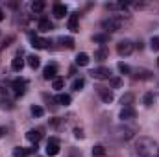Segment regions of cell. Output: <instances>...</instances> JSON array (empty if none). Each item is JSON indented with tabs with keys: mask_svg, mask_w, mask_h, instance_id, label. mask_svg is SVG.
Here are the masks:
<instances>
[{
	"mask_svg": "<svg viewBox=\"0 0 159 157\" xmlns=\"http://www.w3.org/2000/svg\"><path fill=\"white\" fill-rule=\"evenodd\" d=\"M135 152L141 157H157L159 146L157 142L150 137H139L135 142Z\"/></svg>",
	"mask_w": 159,
	"mask_h": 157,
	"instance_id": "1",
	"label": "cell"
},
{
	"mask_svg": "<svg viewBox=\"0 0 159 157\" xmlns=\"http://www.w3.org/2000/svg\"><path fill=\"white\" fill-rule=\"evenodd\" d=\"M122 26H124V19L120 15H111V17L102 20V28L106 30V34L119 32V30H122Z\"/></svg>",
	"mask_w": 159,
	"mask_h": 157,
	"instance_id": "2",
	"label": "cell"
},
{
	"mask_svg": "<svg viewBox=\"0 0 159 157\" xmlns=\"http://www.w3.org/2000/svg\"><path fill=\"white\" fill-rule=\"evenodd\" d=\"M113 133H115V137H117L119 141H129V139H133V135H135V128L119 126V128L113 129Z\"/></svg>",
	"mask_w": 159,
	"mask_h": 157,
	"instance_id": "3",
	"label": "cell"
},
{
	"mask_svg": "<svg viewBox=\"0 0 159 157\" xmlns=\"http://www.w3.org/2000/svg\"><path fill=\"white\" fill-rule=\"evenodd\" d=\"M96 92H98V96L102 98V102L104 104H111L113 100H115V94H113V91L109 89V87H96Z\"/></svg>",
	"mask_w": 159,
	"mask_h": 157,
	"instance_id": "4",
	"label": "cell"
},
{
	"mask_svg": "<svg viewBox=\"0 0 159 157\" xmlns=\"http://www.w3.org/2000/svg\"><path fill=\"white\" fill-rule=\"evenodd\" d=\"M133 48H135V44H133L131 41H128V39L120 41L119 44H117V52H119V56H129V54L133 52Z\"/></svg>",
	"mask_w": 159,
	"mask_h": 157,
	"instance_id": "5",
	"label": "cell"
},
{
	"mask_svg": "<svg viewBox=\"0 0 159 157\" xmlns=\"http://www.w3.org/2000/svg\"><path fill=\"white\" fill-rule=\"evenodd\" d=\"M91 76L94 79H111V70L107 67H96L91 70Z\"/></svg>",
	"mask_w": 159,
	"mask_h": 157,
	"instance_id": "6",
	"label": "cell"
},
{
	"mask_svg": "<svg viewBox=\"0 0 159 157\" xmlns=\"http://www.w3.org/2000/svg\"><path fill=\"white\" fill-rule=\"evenodd\" d=\"M59 154V141L56 137H50L48 144H46V155L48 157H54Z\"/></svg>",
	"mask_w": 159,
	"mask_h": 157,
	"instance_id": "7",
	"label": "cell"
},
{
	"mask_svg": "<svg viewBox=\"0 0 159 157\" xmlns=\"http://www.w3.org/2000/svg\"><path fill=\"white\" fill-rule=\"evenodd\" d=\"M131 78L133 79H152L154 78V72L148 70V69H135V70H131Z\"/></svg>",
	"mask_w": 159,
	"mask_h": 157,
	"instance_id": "8",
	"label": "cell"
},
{
	"mask_svg": "<svg viewBox=\"0 0 159 157\" xmlns=\"http://www.w3.org/2000/svg\"><path fill=\"white\" fill-rule=\"evenodd\" d=\"M30 41H32V46L37 48V50H41V48H48V46H50V41L48 39L39 37V35H34V34H30Z\"/></svg>",
	"mask_w": 159,
	"mask_h": 157,
	"instance_id": "9",
	"label": "cell"
},
{
	"mask_svg": "<svg viewBox=\"0 0 159 157\" xmlns=\"http://www.w3.org/2000/svg\"><path fill=\"white\" fill-rule=\"evenodd\" d=\"M43 78L44 79H54L57 78V67L54 65V63H50V65H46L44 69H43Z\"/></svg>",
	"mask_w": 159,
	"mask_h": 157,
	"instance_id": "10",
	"label": "cell"
},
{
	"mask_svg": "<svg viewBox=\"0 0 159 157\" xmlns=\"http://www.w3.org/2000/svg\"><path fill=\"white\" fill-rule=\"evenodd\" d=\"M120 120L122 122H126V120H133V118L137 117V111L133 109V107H122V111H120Z\"/></svg>",
	"mask_w": 159,
	"mask_h": 157,
	"instance_id": "11",
	"label": "cell"
},
{
	"mask_svg": "<svg viewBox=\"0 0 159 157\" xmlns=\"http://www.w3.org/2000/svg\"><path fill=\"white\" fill-rule=\"evenodd\" d=\"M20 56H22V50H20V52L13 57V61H11V69H13L15 72H20V70H22V67H24V59H22Z\"/></svg>",
	"mask_w": 159,
	"mask_h": 157,
	"instance_id": "12",
	"label": "cell"
},
{
	"mask_svg": "<svg viewBox=\"0 0 159 157\" xmlns=\"http://www.w3.org/2000/svg\"><path fill=\"white\" fill-rule=\"evenodd\" d=\"M26 139H28L32 144H35V146H37V142L43 139V133H41V129H30V131L26 133Z\"/></svg>",
	"mask_w": 159,
	"mask_h": 157,
	"instance_id": "13",
	"label": "cell"
},
{
	"mask_svg": "<svg viewBox=\"0 0 159 157\" xmlns=\"http://www.w3.org/2000/svg\"><path fill=\"white\" fill-rule=\"evenodd\" d=\"M69 30L74 32V34H78L80 32V17H78V13H72V15L69 17Z\"/></svg>",
	"mask_w": 159,
	"mask_h": 157,
	"instance_id": "14",
	"label": "cell"
},
{
	"mask_svg": "<svg viewBox=\"0 0 159 157\" xmlns=\"http://www.w3.org/2000/svg\"><path fill=\"white\" fill-rule=\"evenodd\" d=\"M13 89H15V92L17 94H24V91H26V79H22V78H17V79H13Z\"/></svg>",
	"mask_w": 159,
	"mask_h": 157,
	"instance_id": "15",
	"label": "cell"
},
{
	"mask_svg": "<svg viewBox=\"0 0 159 157\" xmlns=\"http://www.w3.org/2000/svg\"><path fill=\"white\" fill-rule=\"evenodd\" d=\"M54 17L56 19H63L65 15H67V6L65 4H54Z\"/></svg>",
	"mask_w": 159,
	"mask_h": 157,
	"instance_id": "16",
	"label": "cell"
},
{
	"mask_svg": "<svg viewBox=\"0 0 159 157\" xmlns=\"http://www.w3.org/2000/svg\"><path fill=\"white\" fill-rule=\"evenodd\" d=\"M135 102V94L133 92H126L122 98H120V104H122V107H131V104Z\"/></svg>",
	"mask_w": 159,
	"mask_h": 157,
	"instance_id": "17",
	"label": "cell"
},
{
	"mask_svg": "<svg viewBox=\"0 0 159 157\" xmlns=\"http://www.w3.org/2000/svg\"><path fill=\"white\" fill-rule=\"evenodd\" d=\"M107 57H109V52H107L106 46H102V48H98V50L94 52V59H96V61H106Z\"/></svg>",
	"mask_w": 159,
	"mask_h": 157,
	"instance_id": "18",
	"label": "cell"
},
{
	"mask_svg": "<svg viewBox=\"0 0 159 157\" xmlns=\"http://www.w3.org/2000/svg\"><path fill=\"white\" fill-rule=\"evenodd\" d=\"M76 65H80V67H87L89 65V56L85 52H81V54L76 56Z\"/></svg>",
	"mask_w": 159,
	"mask_h": 157,
	"instance_id": "19",
	"label": "cell"
},
{
	"mask_svg": "<svg viewBox=\"0 0 159 157\" xmlns=\"http://www.w3.org/2000/svg\"><path fill=\"white\" fill-rule=\"evenodd\" d=\"M93 41L94 43H100V44H106V43H109V34H94L93 35Z\"/></svg>",
	"mask_w": 159,
	"mask_h": 157,
	"instance_id": "20",
	"label": "cell"
},
{
	"mask_svg": "<svg viewBox=\"0 0 159 157\" xmlns=\"http://www.w3.org/2000/svg\"><path fill=\"white\" fill-rule=\"evenodd\" d=\"M54 26H52V22L48 20V19H41L39 20V30L41 32H50Z\"/></svg>",
	"mask_w": 159,
	"mask_h": 157,
	"instance_id": "21",
	"label": "cell"
},
{
	"mask_svg": "<svg viewBox=\"0 0 159 157\" xmlns=\"http://www.w3.org/2000/svg\"><path fill=\"white\" fill-rule=\"evenodd\" d=\"M56 102H57V104H61V105H69V104H70V96H69V94H65V92H61V94H57V96H56Z\"/></svg>",
	"mask_w": 159,
	"mask_h": 157,
	"instance_id": "22",
	"label": "cell"
},
{
	"mask_svg": "<svg viewBox=\"0 0 159 157\" xmlns=\"http://www.w3.org/2000/svg\"><path fill=\"white\" fill-rule=\"evenodd\" d=\"M154 102H156V94H154V92H146L144 98H143V104H144L146 107H150V105H154Z\"/></svg>",
	"mask_w": 159,
	"mask_h": 157,
	"instance_id": "23",
	"label": "cell"
},
{
	"mask_svg": "<svg viewBox=\"0 0 159 157\" xmlns=\"http://www.w3.org/2000/svg\"><path fill=\"white\" fill-rule=\"evenodd\" d=\"M26 59H28V65H30L32 69H39V65H41V59L37 57V56H28Z\"/></svg>",
	"mask_w": 159,
	"mask_h": 157,
	"instance_id": "24",
	"label": "cell"
},
{
	"mask_svg": "<svg viewBox=\"0 0 159 157\" xmlns=\"http://www.w3.org/2000/svg\"><path fill=\"white\" fill-rule=\"evenodd\" d=\"M104 155H106V148L102 144H96L93 148V157H104Z\"/></svg>",
	"mask_w": 159,
	"mask_h": 157,
	"instance_id": "25",
	"label": "cell"
},
{
	"mask_svg": "<svg viewBox=\"0 0 159 157\" xmlns=\"http://www.w3.org/2000/svg\"><path fill=\"white\" fill-rule=\"evenodd\" d=\"M59 43H61V46H65V48H74V39L72 37H61L59 39Z\"/></svg>",
	"mask_w": 159,
	"mask_h": 157,
	"instance_id": "26",
	"label": "cell"
},
{
	"mask_svg": "<svg viewBox=\"0 0 159 157\" xmlns=\"http://www.w3.org/2000/svg\"><path fill=\"white\" fill-rule=\"evenodd\" d=\"M52 87H54L56 91H61V89L65 87V79L63 78H56L54 81H52Z\"/></svg>",
	"mask_w": 159,
	"mask_h": 157,
	"instance_id": "27",
	"label": "cell"
},
{
	"mask_svg": "<svg viewBox=\"0 0 159 157\" xmlns=\"http://www.w3.org/2000/svg\"><path fill=\"white\" fill-rule=\"evenodd\" d=\"M43 9H44V2L37 0V2H34V4H32V11H34V13H41Z\"/></svg>",
	"mask_w": 159,
	"mask_h": 157,
	"instance_id": "28",
	"label": "cell"
},
{
	"mask_svg": "<svg viewBox=\"0 0 159 157\" xmlns=\"http://www.w3.org/2000/svg\"><path fill=\"white\" fill-rule=\"evenodd\" d=\"M83 85H85V79H83V78H78V79H74V81H72V89H74V91H81V89H83Z\"/></svg>",
	"mask_w": 159,
	"mask_h": 157,
	"instance_id": "29",
	"label": "cell"
},
{
	"mask_svg": "<svg viewBox=\"0 0 159 157\" xmlns=\"http://www.w3.org/2000/svg\"><path fill=\"white\" fill-rule=\"evenodd\" d=\"M13 155L15 157H26L28 155V150H24L22 146H17V148L13 150Z\"/></svg>",
	"mask_w": 159,
	"mask_h": 157,
	"instance_id": "30",
	"label": "cell"
},
{
	"mask_svg": "<svg viewBox=\"0 0 159 157\" xmlns=\"http://www.w3.org/2000/svg\"><path fill=\"white\" fill-rule=\"evenodd\" d=\"M32 115L34 117H43L44 115V109L41 105H32Z\"/></svg>",
	"mask_w": 159,
	"mask_h": 157,
	"instance_id": "31",
	"label": "cell"
},
{
	"mask_svg": "<svg viewBox=\"0 0 159 157\" xmlns=\"http://www.w3.org/2000/svg\"><path fill=\"white\" fill-rule=\"evenodd\" d=\"M150 48L154 52H159V37H152L150 39Z\"/></svg>",
	"mask_w": 159,
	"mask_h": 157,
	"instance_id": "32",
	"label": "cell"
},
{
	"mask_svg": "<svg viewBox=\"0 0 159 157\" xmlns=\"http://www.w3.org/2000/svg\"><path fill=\"white\" fill-rule=\"evenodd\" d=\"M119 70L122 74H131V69H129V65H126V63H119Z\"/></svg>",
	"mask_w": 159,
	"mask_h": 157,
	"instance_id": "33",
	"label": "cell"
},
{
	"mask_svg": "<svg viewBox=\"0 0 159 157\" xmlns=\"http://www.w3.org/2000/svg\"><path fill=\"white\" fill-rule=\"evenodd\" d=\"M109 83H111V87H113V89H119L120 85H122V79H120V78H111V79H109Z\"/></svg>",
	"mask_w": 159,
	"mask_h": 157,
	"instance_id": "34",
	"label": "cell"
},
{
	"mask_svg": "<svg viewBox=\"0 0 159 157\" xmlns=\"http://www.w3.org/2000/svg\"><path fill=\"white\" fill-rule=\"evenodd\" d=\"M74 137H76V139H83V137H85L81 128H76V129H74Z\"/></svg>",
	"mask_w": 159,
	"mask_h": 157,
	"instance_id": "35",
	"label": "cell"
},
{
	"mask_svg": "<svg viewBox=\"0 0 159 157\" xmlns=\"http://www.w3.org/2000/svg\"><path fill=\"white\" fill-rule=\"evenodd\" d=\"M70 157H81V152H78L76 148H72L70 150Z\"/></svg>",
	"mask_w": 159,
	"mask_h": 157,
	"instance_id": "36",
	"label": "cell"
},
{
	"mask_svg": "<svg viewBox=\"0 0 159 157\" xmlns=\"http://www.w3.org/2000/svg\"><path fill=\"white\" fill-rule=\"evenodd\" d=\"M4 20V11H2V7H0V22Z\"/></svg>",
	"mask_w": 159,
	"mask_h": 157,
	"instance_id": "37",
	"label": "cell"
},
{
	"mask_svg": "<svg viewBox=\"0 0 159 157\" xmlns=\"http://www.w3.org/2000/svg\"><path fill=\"white\" fill-rule=\"evenodd\" d=\"M4 133H6V129H4V128H0V137H4Z\"/></svg>",
	"mask_w": 159,
	"mask_h": 157,
	"instance_id": "38",
	"label": "cell"
},
{
	"mask_svg": "<svg viewBox=\"0 0 159 157\" xmlns=\"http://www.w3.org/2000/svg\"><path fill=\"white\" fill-rule=\"evenodd\" d=\"M157 65H159V59H157Z\"/></svg>",
	"mask_w": 159,
	"mask_h": 157,
	"instance_id": "39",
	"label": "cell"
},
{
	"mask_svg": "<svg viewBox=\"0 0 159 157\" xmlns=\"http://www.w3.org/2000/svg\"><path fill=\"white\" fill-rule=\"evenodd\" d=\"M157 157H159V154H157Z\"/></svg>",
	"mask_w": 159,
	"mask_h": 157,
	"instance_id": "40",
	"label": "cell"
},
{
	"mask_svg": "<svg viewBox=\"0 0 159 157\" xmlns=\"http://www.w3.org/2000/svg\"><path fill=\"white\" fill-rule=\"evenodd\" d=\"M157 81H159V79H157Z\"/></svg>",
	"mask_w": 159,
	"mask_h": 157,
	"instance_id": "41",
	"label": "cell"
}]
</instances>
